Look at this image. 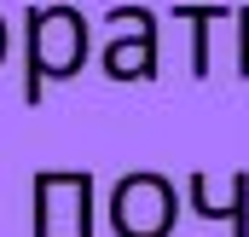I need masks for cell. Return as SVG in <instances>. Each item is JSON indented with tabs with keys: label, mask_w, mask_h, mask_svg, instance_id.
Returning a JSON list of instances; mask_svg holds the SVG:
<instances>
[{
	"label": "cell",
	"mask_w": 249,
	"mask_h": 237,
	"mask_svg": "<svg viewBox=\"0 0 249 237\" xmlns=\"http://www.w3.org/2000/svg\"><path fill=\"white\" fill-rule=\"evenodd\" d=\"M180 17L197 23L191 29V75H209V23L232 17V6H180Z\"/></svg>",
	"instance_id": "4"
},
{
	"label": "cell",
	"mask_w": 249,
	"mask_h": 237,
	"mask_svg": "<svg viewBox=\"0 0 249 237\" xmlns=\"http://www.w3.org/2000/svg\"><path fill=\"white\" fill-rule=\"evenodd\" d=\"M174 185L157 174H133L116 185V232L122 237H168L174 232Z\"/></svg>",
	"instance_id": "1"
},
{
	"label": "cell",
	"mask_w": 249,
	"mask_h": 237,
	"mask_svg": "<svg viewBox=\"0 0 249 237\" xmlns=\"http://www.w3.org/2000/svg\"><path fill=\"white\" fill-rule=\"evenodd\" d=\"M87 52L75 12H35V87L41 75H70Z\"/></svg>",
	"instance_id": "2"
},
{
	"label": "cell",
	"mask_w": 249,
	"mask_h": 237,
	"mask_svg": "<svg viewBox=\"0 0 249 237\" xmlns=\"http://www.w3.org/2000/svg\"><path fill=\"white\" fill-rule=\"evenodd\" d=\"M232 23H238V75L249 81V0L232 6Z\"/></svg>",
	"instance_id": "6"
},
{
	"label": "cell",
	"mask_w": 249,
	"mask_h": 237,
	"mask_svg": "<svg viewBox=\"0 0 249 237\" xmlns=\"http://www.w3.org/2000/svg\"><path fill=\"white\" fill-rule=\"evenodd\" d=\"M110 69L116 75H151L157 69V35H139L133 47H116L110 52Z\"/></svg>",
	"instance_id": "5"
},
{
	"label": "cell",
	"mask_w": 249,
	"mask_h": 237,
	"mask_svg": "<svg viewBox=\"0 0 249 237\" xmlns=\"http://www.w3.org/2000/svg\"><path fill=\"white\" fill-rule=\"evenodd\" d=\"M191 203L209 220H226L232 237H249V168L232 174H197L191 179Z\"/></svg>",
	"instance_id": "3"
}]
</instances>
